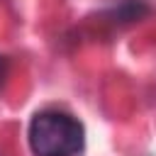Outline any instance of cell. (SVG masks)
Wrapping results in <instances>:
<instances>
[{
    "instance_id": "cell-1",
    "label": "cell",
    "mask_w": 156,
    "mask_h": 156,
    "mask_svg": "<svg viewBox=\"0 0 156 156\" xmlns=\"http://www.w3.org/2000/svg\"><path fill=\"white\" fill-rule=\"evenodd\" d=\"M29 146L37 156H73L83 146V127L66 112H39L29 124Z\"/></svg>"
}]
</instances>
